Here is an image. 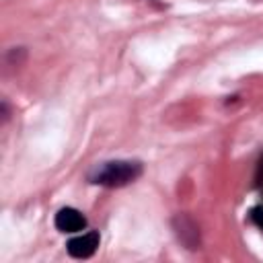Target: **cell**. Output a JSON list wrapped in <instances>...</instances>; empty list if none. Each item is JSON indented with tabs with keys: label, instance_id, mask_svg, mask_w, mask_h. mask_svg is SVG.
Returning <instances> with one entry per match:
<instances>
[{
	"label": "cell",
	"instance_id": "4",
	"mask_svg": "<svg viewBox=\"0 0 263 263\" xmlns=\"http://www.w3.org/2000/svg\"><path fill=\"white\" fill-rule=\"evenodd\" d=\"M255 189H257L259 195H261V203H257L255 208H251L249 220H251L255 226H259V228L263 230V154H261V158H259V162H257V168H255Z\"/></svg>",
	"mask_w": 263,
	"mask_h": 263
},
{
	"label": "cell",
	"instance_id": "2",
	"mask_svg": "<svg viewBox=\"0 0 263 263\" xmlns=\"http://www.w3.org/2000/svg\"><path fill=\"white\" fill-rule=\"evenodd\" d=\"M99 242H101L99 232L97 230H88V232H82V234L70 238L66 242V251L74 259H88V257H92L97 253Z\"/></svg>",
	"mask_w": 263,
	"mask_h": 263
},
{
	"label": "cell",
	"instance_id": "3",
	"mask_svg": "<svg viewBox=\"0 0 263 263\" xmlns=\"http://www.w3.org/2000/svg\"><path fill=\"white\" fill-rule=\"evenodd\" d=\"M53 224L64 234H76V232L84 230L88 222H86V218H84V214L80 210H76V208H62V210H58V214L53 218Z\"/></svg>",
	"mask_w": 263,
	"mask_h": 263
},
{
	"label": "cell",
	"instance_id": "1",
	"mask_svg": "<svg viewBox=\"0 0 263 263\" xmlns=\"http://www.w3.org/2000/svg\"><path fill=\"white\" fill-rule=\"evenodd\" d=\"M144 166L140 160H107L88 173V181L101 187H125L140 179Z\"/></svg>",
	"mask_w": 263,
	"mask_h": 263
}]
</instances>
